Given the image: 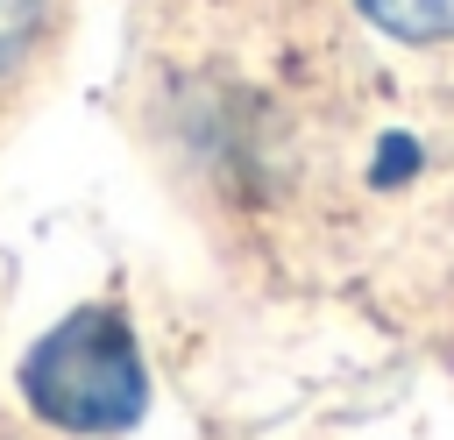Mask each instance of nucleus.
Returning <instances> with one entry per match:
<instances>
[{
	"instance_id": "f257e3e1",
	"label": "nucleus",
	"mask_w": 454,
	"mask_h": 440,
	"mask_svg": "<svg viewBox=\"0 0 454 440\" xmlns=\"http://www.w3.org/2000/svg\"><path fill=\"white\" fill-rule=\"evenodd\" d=\"M21 390H28L35 419H50L64 433H128L149 405L142 348L114 305H85L57 334H43L21 362Z\"/></svg>"
},
{
	"instance_id": "f03ea898",
	"label": "nucleus",
	"mask_w": 454,
	"mask_h": 440,
	"mask_svg": "<svg viewBox=\"0 0 454 440\" xmlns=\"http://www.w3.org/2000/svg\"><path fill=\"white\" fill-rule=\"evenodd\" d=\"M355 7L397 43H447L454 35V0H355Z\"/></svg>"
},
{
	"instance_id": "7ed1b4c3",
	"label": "nucleus",
	"mask_w": 454,
	"mask_h": 440,
	"mask_svg": "<svg viewBox=\"0 0 454 440\" xmlns=\"http://www.w3.org/2000/svg\"><path fill=\"white\" fill-rule=\"evenodd\" d=\"M35 21H43V0H0V71H7V64L28 50Z\"/></svg>"
}]
</instances>
